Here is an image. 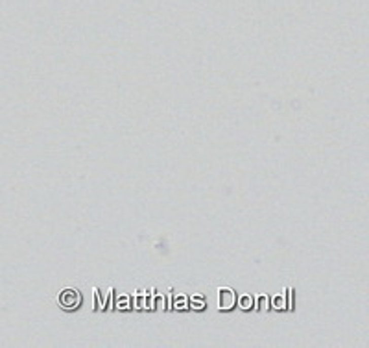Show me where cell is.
I'll use <instances>...</instances> for the list:
<instances>
[{
  "instance_id": "cell-1",
  "label": "cell",
  "mask_w": 369,
  "mask_h": 348,
  "mask_svg": "<svg viewBox=\"0 0 369 348\" xmlns=\"http://www.w3.org/2000/svg\"><path fill=\"white\" fill-rule=\"evenodd\" d=\"M59 302H61V306L66 307V309H74V307L80 304V293H78L76 289H65V291L61 293Z\"/></svg>"
},
{
  "instance_id": "cell-2",
  "label": "cell",
  "mask_w": 369,
  "mask_h": 348,
  "mask_svg": "<svg viewBox=\"0 0 369 348\" xmlns=\"http://www.w3.org/2000/svg\"><path fill=\"white\" fill-rule=\"evenodd\" d=\"M218 304H220V309H231V307L234 306V291L233 289H227V287L218 289Z\"/></svg>"
},
{
  "instance_id": "cell-3",
  "label": "cell",
  "mask_w": 369,
  "mask_h": 348,
  "mask_svg": "<svg viewBox=\"0 0 369 348\" xmlns=\"http://www.w3.org/2000/svg\"><path fill=\"white\" fill-rule=\"evenodd\" d=\"M258 304H260V306H257V309H260V311H268V297H266V295H262V297L258 298Z\"/></svg>"
},
{
  "instance_id": "cell-4",
  "label": "cell",
  "mask_w": 369,
  "mask_h": 348,
  "mask_svg": "<svg viewBox=\"0 0 369 348\" xmlns=\"http://www.w3.org/2000/svg\"><path fill=\"white\" fill-rule=\"evenodd\" d=\"M240 304H242V309H249L251 307V297H242Z\"/></svg>"
}]
</instances>
